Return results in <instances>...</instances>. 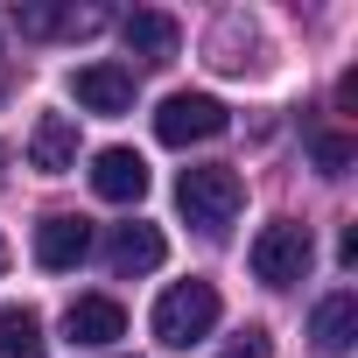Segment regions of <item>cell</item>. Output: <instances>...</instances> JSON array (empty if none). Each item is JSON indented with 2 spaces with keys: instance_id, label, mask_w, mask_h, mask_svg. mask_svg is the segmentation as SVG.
<instances>
[{
  "instance_id": "6da1fadb",
  "label": "cell",
  "mask_w": 358,
  "mask_h": 358,
  "mask_svg": "<svg viewBox=\"0 0 358 358\" xmlns=\"http://www.w3.org/2000/svg\"><path fill=\"white\" fill-rule=\"evenodd\" d=\"M176 204H183V218H190L197 232H211V239H218V232L239 218L246 183H239V169L204 162V169H183V176H176Z\"/></svg>"
},
{
  "instance_id": "7a4b0ae2",
  "label": "cell",
  "mask_w": 358,
  "mask_h": 358,
  "mask_svg": "<svg viewBox=\"0 0 358 358\" xmlns=\"http://www.w3.org/2000/svg\"><path fill=\"white\" fill-rule=\"evenodd\" d=\"M211 330H218V288L211 281H176L155 302V344H169V351H190Z\"/></svg>"
},
{
  "instance_id": "3957f363",
  "label": "cell",
  "mask_w": 358,
  "mask_h": 358,
  "mask_svg": "<svg viewBox=\"0 0 358 358\" xmlns=\"http://www.w3.org/2000/svg\"><path fill=\"white\" fill-rule=\"evenodd\" d=\"M253 281H267V288H295L302 274H309V260H316V239H309V225H295V218H274V225H260V239H253Z\"/></svg>"
},
{
  "instance_id": "277c9868",
  "label": "cell",
  "mask_w": 358,
  "mask_h": 358,
  "mask_svg": "<svg viewBox=\"0 0 358 358\" xmlns=\"http://www.w3.org/2000/svg\"><path fill=\"white\" fill-rule=\"evenodd\" d=\"M232 127V113L211 99V92H169L162 113H155V141L162 148H190V141H218Z\"/></svg>"
},
{
  "instance_id": "5b68a950",
  "label": "cell",
  "mask_w": 358,
  "mask_h": 358,
  "mask_svg": "<svg viewBox=\"0 0 358 358\" xmlns=\"http://www.w3.org/2000/svg\"><path fill=\"white\" fill-rule=\"evenodd\" d=\"M64 337H71L78 351H106L113 337H127V309H120L113 295H78V302L64 309Z\"/></svg>"
},
{
  "instance_id": "8992f818",
  "label": "cell",
  "mask_w": 358,
  "mask_h": 358,
  "mask_svg": "<svg viewBox=\"0 0 358 358\" xmlns=\"http://www.w3.org/2000/svg\"><path fill=\"white\" fill-rule=\"evenodd\" d=\"M71 99H78L85 113H106V120H113V113L134 106V71H127V64H85V71L71 78Z\"/></svg>"
},
{
  "instance_id": "52a82bcc",
  "label": "cell",
  "mask_w": 358,
  "mask_h": 358,
  "mask_svg": "<svg viewBox=\"0 0 358 358\" xmlns=\"http://www.w3.org/2000/svg\"><path fill=\"white\" fill-rule=\"evenodd\" d=\"M92 190H99L106 204H134V197L148 190V162H141L134 148H99V155H92Z\"/></svg>"
},
{
  "instance_id": "ba28073f",
  "label": "cell",
  "mask_w": 358,
  "mask_h": 358,
  "mask_svg": "<svg viewBox=\"0 0 358 358\" xmlns=\"http://www.w3.org/2000/svg\"><path fill=\"white\" fill-rule=\"evenodd\" d=\"M92 253V225L85 218H71V211H57V218H43L36 225V260L50 267V274H64V267H78Z\"/></svg>"
},
{
  "instance_id": "9c48e42d",
  "label": "cell",
  "mask_w": 358,
  "mask_h": 358,
  "mask_svg": "<svg viewBox=\"0 0 358 358\" xmlns=\"http://www.w3.org/2000/svg\"><path fill=\"white\" fill-rule=\"evenodd\" d=\"M162 260H169V239H162L155 225H141V218L120 225L113 246H106V267H113V274H155Z\"/></svg>"
},
{
  "instance_id": "30bf717a",
  "label": "cell",
  "mask_w": 358,
  "mask_h": 358,
  "mask_svg": "<svg viewBox=\"0 0 358 358\" xmlns=\"http://www.w3.org/2000/svg\"><path fill=\"white\" fill-rule=\"evenodd\" d=\"M15 29L22 36H92L106 29L99 8H43V0H15Z\"/></svg>"
},
{
  "instance_id": "8fae6325",
  "label": "cell",
  "mask_w": 358,
  "mask_h": 358,
  "mask_svg": "<svg viewBox=\"0 0 358 358\" xmlns=\"http://www.w3.org/2000/svg\"><path fill=\"white\" fill-rule=\"evenodd\" d=\"M29 169H43V176L78 169V127H71L64 113H43V120H36V134H29Z\"/></svg>"
},
{
  "instance_id": "7c38bea8",
  "label": "cell",
  "mask_w": 358,
  "mask_h": 358,
  "mask_svg": "<svg viewBox=\"0 0 358 358\" xmlns=\"http://www.w3.org/2000/svg\"><path fill=\"white\" fill-rule=\"evenodd\" d=\"M120 36H127V50H134L141 64H169L176 43H183V29H176L169 15H155V8H134V15L120 22Z\"/></svg>"
},
{
  "instance_id": "4fadbf2b",
  "label": "cell",
  "mask_w": 358,
  "mask_h": 358,
  "mask_svg": "<svg viewBox=\"0 0 358 358\" xmlns=\"http://www.w3.org/2000/svg\"><path fill=\"white\" fill-rule=\"evenodd\" d=\"M211 64H218V71H232V78L260 71V29H253L246 15H225V22L211 29Z\"/></svg>"
},
{
  "instance_id": "5bb4252c",
  "label": "cell",
  "mask_w": 358,
  "mask_h": 358,
  "mask_svg": "<svg viewBox=\"0 0 358 358\" xmlns=\"http://www.w3.org/2000/svg\"><path fill=\"white\" fill-rule=\"evenodd\" d=\"M309 337H316V351H344V344L358 337V295H351V288L323 295L316 316H309Z\"/></svg>"
},
{
  "instance_id": "9a60e30c",
  "label": "cell",
  "mask_w": 358,
  "mask_h": 358,
  "mask_svg": "<svg viewBox=\"0 0 358 358\" xmlns=\"http://www.w3.org/2000/svg\"><path fill=\"white\" fill-rule=\"evenodd\" d=\"M0 358H43V316L29 302L0 309Z\"/></svg>"
},
{
  "instance_id": "2e32d148",
  "label": "cell",
  "mask_w": 358,
  "mask_h": 358,
  "mask_svg": "<svg viewBox=\"0 0 358 358\" xmlns=\"http://www.w3.org/2000/svg\"><path fill=\"white\" fill-rule=\"evenodd\" d=\"M316 169H323V176H344V169H351V141H344V134H323V141H316Z\"/></svg>"
},
{
  "instance_id": "e0dca14e",
  "label": "cell",
  "mask_w": 358,
  "mask_h": 358,
  "mask_svg": "<svg viewBox=\"0 0 358 358\" xmlns=\"http://www.w3.org/2000/svg\"><path fill=\"white\" fill-rule=\"evenodd\" d=\"M225 358H274V337H267L260 323H246V330L225 344Z\"/></svg>"
},
{
  "instance_id": "ac0fdd59",
  "label": "cell",
  "mask_w": 358,
  "mask_h": 358,
  "mask_svg": "<svg viewBox=\"0 0 358 358\" xmlns=\"http://www.w3.org/2000/svg\"><path fill=\"white\" fill-rule=\"evenodd\" d=\"M337 260H344V267H358V225H344V239H337Z\"/></svg>"
},
{
  "instance_id": "d6986e66",
  "label": "cell",
  "mask_w": 358,
  "mask_h": 358,
  "mask_svg": "<svg viewBox=\"0 0 358 358\" xmlns=\"http://www.w3.org/2000/svg\"><path fill=\"white\" fill-rule=\"evenodd\" d=\"M0 267H8V239H0Z\"/></svg>"
},
{
  "instance_id": "ffe728a7",
  "label": "cell",
  "mask_w": 358,
  "mask_h": 358,
  "mask_svg": "<svg viewBox=\"0 0 358 358\" xmlns=\"http://www.w3.org/2000/svg\"><path fill=\"white\" fill-rule=\"evenodd\" d=\"M0 162H8V155H0Z\"/></svg>"
}]
</instances>
